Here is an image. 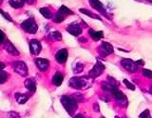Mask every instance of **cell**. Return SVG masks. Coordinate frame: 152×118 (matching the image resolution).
<instances>
[{"label": "cell", "instance_id": "obj_1", "mask_svg": "<svg viewBox=\"0 0 152 118\" xmlns=\"http://www.w3.org/2000/svg\"><path fill=\"white\" fill-rule=\"evenodd\" d=\"M60 100L62 105L66 108V111H68L69 114L73 115V113L76 111L78 108V102L73 97H69V96H63L61 97Z\"/></svg>", "mask_w": 152, "mask_h": 118}, {"label": "cell", "instance_id": "obj_2", "mask_svg": "<svg viewBox=\"0 0 152 118\" xmlns=\"http://www.w3.org/2000/svg\"><path fill=\"white\" fill-rule=\"evenodd\" d=\"M69 86L76 89H86L90 86L88 77H78L75 76L69 79Z\"/></svg>", "mask_w": 152, "mask_h": 118}, {"label": "cell", "instance_id": "obj_3", "mask_svg": "<svg viewBox=\"0 0 152 118\" xmlns=\"http://www.w3.org/2000/svg\"><path fill=\"white\" fill-rule=\"evenodd\" d=\"M21 28L25 32H28V34H36V32L38 30L37 24L32 19H27L24 22H22L21 23Z\"/></svg>", "mask_w": 152, "mask_h": 118}, {"label": "cell", "instance_id": "obj_4", "mask_svg": "<svg viewBox=\"0 0 152 118\" xmlns=\"http://www.w3.org/2000/svg\"><path fill=\"white\" fill-rule=\"evenodd\" d=\"M14 72L21 76H27L28 75V67L25 62L23 61H16L12 64Z\"/></svg>", "mask_w": 152, "mask_h": 118}, {"label": "cell", "instance_id": "obj_5", "mask_svg": "<svg viewBox=\"0 0 152 118\" xmlns=\"http://www.w3.org/2000/svg\"><path fill=\"white\" fill-rule=\"evenodd\" d=\"M121 65L123 66V68L128 70L130 73H136L138 70V66L135 64V62H133L132 60L128 58H124L121 61Z\"/></svg>", "mask_w": 152, "mask_h": 118}, {"label": "cell", "instance_id": "obj_6", "mask_svg": "<svg viewBox=\"0 0 152 118\" xmlns=\"http://www.w3.org/2000/svg\"><path fill=\"white\" fill-rule=\"evenodd\" d=\"M104 70V66L101 62H97L94 65V67L90 70L89 72V76L91 78H96L102 74V73Z\"/></svg>", "mask_w": 152, "mask_h": 118}, {"label": "cell", "instance_id": "obj_7", "mask_svg": "<svg viewBox=\"0 0 152 118\" xmlns=\"http://www.w3.org/2000/svg\"><path fill=\"white\" fill-rule=\"evenodd\" d=\"M113 96H114V99L116 100V102L120 105L121 107H126L127 105V99H126V96L121 91H115L113 93Z\"/></svg>", "mask_w": 152, "mask_h": 118}, {"label": "cell", "instance_id": "obj_8", "mask_svg": "<svg viewBox=\"0 0 152 118\" xmlns=\"http://www.w3.org/2000/svg\"><path fill=\"white\" fill-rule=\"evenodd\" d=\"M41 50H42V47L39 41L36 39H32L30 41V51L32 54L38 55L40 54Z\"/></svg>", "mask_w": 152, "mask_h": 118}, {"label": "cell", "instance_id": "obj_9", "mask_svg": "<svg viewBox=\"0 0 152 118\" xmlns=\"http://www.w3.org/2000/svg\"><path fill=\"white\" fill-rule=\"evenodd\" d=\"M66 31L71 35L73 36H78L82 34V27H81L77 23H73V24H70L68 28H66Z\"/></svg>", "mask_w": 152, "mask_h": 118}, {"label": "cell", "instance_id": "obj_10", "mask_svg": "<svg viewBox=\"0 0 152 118\" xmlns=\"http://www.w3.org/2000/svg\"><path fill=\"white\" fill-rule=\"evenodd\" d=\"M113 53V47L107 43V42H103L100 47V54L102 56H107Z\"/></svg>", "mask_w": 152, "mask_h": 118}, {"label": "cell", "instance_id": "obj_11", "mask_svg": "<svg viewBox=\"0 0 152 118\" xmlns=\"http://www.w3.org/2000/svg\"><path fill=\"white\" fill-rule=\"evenodd\" d=\"M68 55H69L68 51H66V49H62V50H60L58 53L56 54L55 59H56V61L58 63L64 64L66 61V59H68Z\"/></svg>", "mask_w": 152, "mask_h": 118}, {"label": "cell", "instance_id": "obj_12", "mask_svg": "<svg viewBox=\"0 0 152 118\" xmlns=\"http://www.w3.org/2000/svg\"><path fill=\"white\" fill-rule=\"evenodd\" d=\"M35 65L37 66V68L39 69L42 72H45L48 69H49L50 62L49 60L44 59V58H37L35 60Z\"/></svg>", "mask_w": 152, "mask_h": 118}, {"label": "cell", "instance_id": "obj_13", "mask_svg": "<svg viewBox=\"0 0 152 118\" xmlns=\"http://www.w3.org/2000/svg\"><path fill=\"white\" fill-rule=\"evenodd\" d=\"M4 49L5 51H7V53L9 54H11L12 55H19V51L16 50V48L12 45V43L11 41H9V40H6L5 41V43H4Z\"/></svg>", "mask_w": 152, "mask_h": 118}, {"label": "cell", "instance_id": "obj_14", "mask_svg": "<svg viewBox=\"0 0 152 118\" xmlns=\"http://www.w3.org/2000/svg\"><path fill=\"white\" fill-rule=\"evenodd\" d=\"M89 3H90V5H91V7L93 9H95V10H97L99 12H101L103 15H106V11H104L103 4L100 2L99 0H89Z\"/></svg>", "mask_w": 152, "mask_h": 118}, {"label": "cell", "instance_id": "obj_15", "mask_svg": "<svg viewBox=\"0 0 152 118\" xmlns=\"http://www.w3.org/2000/svg\"><path fill=\"white\" fill-rule=\"evenodd\" d=\"M30 96L28 95V94H24V93H15V100L17 101L18 104H20V105H23V104H25L28 100Z\"/></svg>", "mask_w": 152, "mask_h": 118}, {"label": "cell", "instance_id": "obj_16", "mask_svg": "<svg viewBox=\"0 0 152 118\" xmlns=\"http://www.w3.org/2000/svg\"><path fill=\"white\" fill-rule=\"evenodd\" d=\"M63 75L61 74V73H56L54 75H53V77H52V84L54 85V86H60V85L62 84V82H63Z\"/></svg>", "mask_w": 152, "mask_h": 118}, {"label": "cell", "instance_id": "obj_17", "mask_svg": "<svg viewBox=\"0 0 152 118\" xmlns=\"http://www.w3.org/2000/svg\"><path fill=\"white\" fill-rule=\"evenodd\" d=\"M25 87L31 92H35V91H36V84L32 79H27L26 80Z\"/></svg>", "mask_w": 152, "mask_h": 118}, {"label": "cell", "instance_id": "obj_18", "mask_svg": "<svg viewBox=\"0 0 152 118\" xmlns=\"http://www.w3.org/2000/svg\"><path fill=\"white\" fill-rule=\"evenodd\" d=\"M89 34L91 36V38L95 41H97L99 39H101L104 37V34L103 32L99 31V32H94L93 30H89Z\"/></svg>", "mask_w": 152, "mask_h": 118}, {"label": "cell", "instance_id": "obj_19", "mask_svg": "<svg viewBox=\"0 0 152 118\" xmlns=\"http://www.w3.org/2000/svg\"><path fill=\"white\" fill-rule=\"evenodd\" d=\"M25 3V0H10V5L14 9L22 8Z\"/></svg>", "mask_w": 152, "mask_h": 118}, {"label": "cell", "instance_id": "obj_20", "mask_svg": "<svg viewBox=\"0 0 152 118\" xmlns=\"http://www.w3.org/2000/svg\"><path fill=\"white\" fill-rule=\"evenodd\" d=\"M40 13L44 16L45 18H47V19H50V18H52V13L50 12V9L48 8H41L39 10Z\"/></svg>", "mask_w": 152, "mask_h": 118}, {"label": "cell", "instance_id": "obj_21", "mask_svg": "<svg viewBox=\"0 0 152 118\" xmlns=\"http://www.w3.org/2000/svg\"><path fill=\"white\" fill-rule=\"evenodd\" d=\"M80 12H82V13H84V15H88V16H89V17H91V18H94V19H98V20H102L101 19V17L100 16H98L97 15H94V13H92L90 11H88V10H86V9H80Z\"/></svg>", "mask_w": 152, "mask_h": 118}, {"label": "cell", "instance_id": "obj_22", "mask_svg": "<svg viewBox=\"0 0 152 118\" xmlns=\"http://www.w3.org/2000/svg\"><path fill=\"white\" fill-rule=\"evenodd\" d=\"M65 18H66V15H64V13H62L60 11H58L56 12L55 16L53 17V21L55 23H61V22H63L65 20Z\"/></svg>", "mask_w": 152, "mask_h": 118}, {"label": "cell", "instance_id": "obj_23", "mask_svg": "<svg viewBox=\"0 0 152 118\" xmlns=\"http://www.w3.org/2000/svg\"><path fill=\"white\" fill-rule=\"evenodd\" d=\"M49 37L51 39H53V40H61L62 39V34H60L59 32H51V34H50Z\"/></svg>", "mask_w": 152, "mask_h": 118}, {"label": "cell", "instance_id": "obj_24", "mask_svg": "<svg viewBox=\"0 0 152 118\" xmlns=\"http://www.w3.org/2000/svg\"><path fill=\"white\" fill-rule=\"evenodd\" d=\"M59 11L62 12V13H64V15L66 16H68V15H73V12H71L69 9H68L66 6H61L60 9H59Z\"/></svg>", "mask_w": 152, "mask_h": 118}, {"label": "cell", "instance_id": "obj_25", "mask_svg": "<svg viewBox=\"0 0 152 118\" xmlns=\"http://www.w3.org/2000/svg\"><path fill=\"white\" fill-rule=\"evenodd\" d=\"M83 69H84L83 64L78 63V64H76L74 67H73V72L75 73H80L81 72H83Z\"/></svg>", "mask_w": 152, "mask_h": 118}, {"label": "cell", "instance_id": "obj_26", "mask_svg": "<svg viewBox=\"0 0 152 118\" xmlns=\"http://www.w3.org/2000/svg\"><path fill=\"white\" fill-rule=\"evenodd\" d=\"M7 79H8L7 73H5V72H3V70H1V72H0V84L5 83L7 81Z\"/></svg>", "mask_w": 152, "mask_h": 118}, {"label": "cell", "instance_id": "obj_27", "mask_svg": "<svg viewBox=\"0 0 152 118\" xmlns=\"http://www.w3.org/2000/svg\"><path fill=\"white\" fill-rule=\"evenodd\" d=\"M139 118H152V117L150 114V111L148 110H145L139 115Z\"/></svg>", "mask_w": 152, "mask_h": 118}, {"label": "cell", "instance_id": "obj_28", "mask_svg": "<svg viewBox=\"0 0 152 118\" xmlns=\"http://www.w3.org/2000/svg\"><path fill=\"white\" fill-rule=\"evenodd\" d=\"M142 74H144V76H145L146 78H152V72L149 70L144 69L142 70Z\"/></svg>", "mask_w": 152, "mask_h": 118}, {"label": "cell", "instance_id": "obj_29", "mask_svg": "<svg viewBox=\"0 0 152 118\" xmlns=\"http://www.w3.org/2000/svg\"><path fill=\"white\" fill-rule=\"evenodd\" d=\"M124 83H125V85L127 87V89H131V91H134V89H135V86L133 84H131L129 81H128V80L125 79V80H124Z\"/></svg>", "mask_w": 152, "mask_h": 118}, {"label": "cell", "instance_id": "obj_30", "mask_svg": "<svg viewBox=\"0 0 152 118\" xmlns=\"http://www.w3.org/2000/svg\"><path fill=\"white\" fill-rule=\"evenodd\" d=\"M8 116H9V118H20V115H19L18 113L15 112V111H11V112H9Z\"/></svg>", "mask_w": 152, "mask_h": 118}, {"label": "cell", "instance_id": "obj_31", "mask_svg": "<svg viewBox=\"0 0 152 118\" xmlns=\"http://www.w3.org/2000/svg\"><path fill=\"white\" fill-rule=\"evenodd\" d=\"M0 13H1V15L5 17V18H7V19L9 20V21H11V22H12V17L10 16L7 12H3L2 10H0Z\"/></svg>", "mask_w": 152, "mask_h": 118}, {"label": "cell", "instance_id": "obj_32", "mask_svg": "<svg viewBox=\"0 0 152 118\" xmlns=\"http://www.w3.org/2000/svg\"><path fill=\"white\" fill-rule=\"evenodd\" d=\"M73 98L75 99L76 101H77L78 103L80 101H83V95H81V94H75V95L73 96Z\"/></svg>", "mask_w": 152, "mask_h": 118}, {"label": "cell", "instance_id": "obj_33", "mask_svg": "<svg viewBox=\"0 0 152 118\" xmlns=\"http://www.w3.org/2000/svg\"><path fill=\"white\" fill-rule=\"evenodd\" d=\"M4 39H5V35L3 34L2 31H0V44H2L4 42Z\"/></svg>", "mask_w": 152, "mask_h": 118}, {"label": "cell", "instance_id": "obj_34", "mask_svg": "<svg viewBox=\"0 0 152 118\" xmlns=\"http://www.w3.org/2000/svg\"><path fill=\"white\" fill-rule=\"evenodd\" d=\"M135 64L137 65V66H144L145 65V61L144 60H137L136 62H135Z\"/></svg>", "mask_w": 152, "mask_h": 118}, {"label": "cell", "instance_id": "obj_35", "mask_svg": "<svg viewBox=\"0 0 152 118\" xmlns=\"http://www.w3.org/2000/svg\"><path fill=\"white\" fill-rule=\"evenodd\" d=\"M94 108H95V111H99V106H98L97 103L94 104Z\"/></svg>", "mask_w": 152, "mask_h": 118}, {"label": "cell", "instance_id": "obj_36", "mask_svg": "<svg viewBox=\"0 0 152 118\" xmlns=\"http://www.w3.org/2000/svg\"><path fill=\"white\" fill-rule=\"evenodd\" d=\"M5 68V64L4 63H2V62H0V72L3 70Z\"/></svg>", "mask_w": 152, "mask_h": 118}, {"label": "cell", "instance_id": "obj_37", "mask_svg": "<svg viewBox=\"0 0 152 118\" xmlns=\"http://www.w3.org/2000/svg\"><path fill=\"white\" fill-rule=\"evenodd\" d=\"M73 118H86L85 116H83L82 114H76Z\"/></svg>", "mask_w": 152, "mask_h": 118}, {"label": "cell", "instance_id": "obj_38", "mask_svg": "<svg viewBox=\"0 0 152 118\" xmlns=\"http://www.w3.org/2000/svg\"><path fill=\"white\" fill-rule=\"evenodd\" d=\"M80 41H81V42H86V41H87V39H86V38H81Z\"/></svg>", "mask_w": 152, "mask_h": 118}, {"label": "cell", "instance_id": "obj_39", "mask_svg": "<svg viewBox=\"0 0 152 118\" xmlns=\"http://www.w3.org/2000/svg\"><path fill=\"white\" fill-rule=\"evenodd\" d=\"M149 92H150V94L152 95V86L150 87V89H149Z\"/></svg>", "mask_w": 152, "mask_h": 118}, {"label": "cell", "instance_id": "obj_40", "mask_svg": "<svg viewBox=\"0 0 152 118\" xmlns=\"http://www.w3.org/2000/svg\"><path fill=\"white\" fill-rule=\"evenodd\" d=\"M114 118H120V117H119V116H115V117H114Z\"/></svg>", "mask_w": 152, "mask_h": 118}, {"label": "cell", "instance_id": "obj_41", "mask_svg": "<svg viewBox=\"0 0 152 118\" xmlns=\"http://www.w3.org/2000/svg\"><path fill=\"white\" fill-rule=\"evenodd\" d=\"M101 118H104V117H101Z\"/></svg>", "mask_w": 152, "mask_h": 118}]
</instances>
